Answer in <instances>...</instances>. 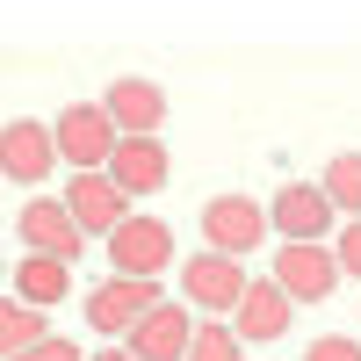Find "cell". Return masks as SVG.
<instances>
[{"label": "cell", "mask_w": 361, "mask_h": 361, "mask_svg": "<svg viewBox=\"0 0 361 361\" xmlns=\"http://www.w3.org/2000/svg\"><path fill=\"white\" fill-rule=\"evenodd\" d=\"M246 260H224V253H195V260H180V304H188L195 318H231L238 311V296H246Z\"/></svg>", "instance_id": "1"}, {"label": "cell", "mask_w": 361, "mask_h": 361, "mask_svg": "<svg viewBox=\"0 0 361 361\" xmlns=\"http://www.w3.org/2000/svg\"><path fill=\"white\" fill-rule=\"evenodd\" d=\"M102 246H109V267H116V275H130V282H159V267L173 260V231H166V217H145V209H130V217L116 224Z\"/></svg>", "instance_id": "2"}, {"label": "cell", "mask_w": 361, "mask_h": 361, "mask_svg": "<svg viewBox=\"0 0 361 361\" xmlns=\"http://www.w3.org/2000/svg\"><path fill=\"white\" fill-rule=\"evenodd\" d=\"M202 238H209V253H224V260H246L267 246V202L253 195H209L202 202Z\"/></svg>", "instance_id": "3"}, {"label": "cell", "mask_w": 361, "mask_h": 361, "mask_svg": "<svg viewBox=\"0 0 361 361\" xmlns=\"http://www.w3.org/2000/svg\"><path fill=\"white\" fill-rule=\"evenodd\" d=\"M51 145H58V159H66L73 173H102L109 152H116V123L102 116V102H73V109H58Z\"/></svg>", "instance_id": "4"}, {"label": "cell", "mask_w": 361, "mask_h": 361, "mask_svg": "<svg viewBox=\"0 0 361 361\" xmlns=\"http://www.w3.org/2000/svg\"><path fill=\"white\" fill-rule=\"evenodd\" d=\"M0 173H8L15 188H44V180L58 173L51 123H37V116H15V123H0Z\"/></svg>", "instance_id": "5"}, {"label": "cell", "mask_w": 361, "mask_h": 361, "mask_svg": "<svg viewBox=\"0 0 361 361\" xmlns=\"http://www.w3.org/2000/svg\"><path fill=\"white\" fill-rule=\"evenodd\" d=\"M267 282H275L289 304H325V296L340 289V260H333L325 238L318 246H275V275Z\"/></svg>", "instance_id": "6"}, {"label": "cell", "mask_w": 361, "mask_h": 361, "mask_svg": "<svg viewBox=\"0 0 361 361\" xmlns=\"http://www.w3.org/2000/svg\"><path fill=\"white\" fill-rule=\"evenodd\" d=\"M152 304H166V296H159V282L109 275V282H94V289H87V325H94L102 340H123V333H130V325L152 311Z\"/></svg>", "instance_id": "7"}, {"label": "cell", "mask_w": 361, "mask_h": 361, "mask_svg": "<svg viewBox=\"0 0 361 361\" xmlns=\"http://www.w3.org/2000/svg\"><path fill=\"white\" fill-rule=\"evenodd\" d=\"M267 231L282 238V246H318L325 231H333V202L318 195V180H289L267 209Z\"/></svg>", "instance_id": "8"}, {"label": "cell", "mask_w": 361, "mask_h": 361, "mask_svg": "<svg viewBox=\"0 0 361 361\" xmlns=\"http://www.w3.org/2000/svg\"><path fill=\"white\" fill-rule=\"evenodd\" d=\"M58 202L73 209V224H80V238H109L116 224L130 217V195L116 188L109 173H73V180H66V195H58Z\"/></svg>", "instance_id": "9"}, {"label": "cell", "mask_w": 361, "mask_h": 361, "mask_svg": "<svg viewBox=\"0 0 361 361\" xmlns=\"http://www.w3.org/2000/svg\"><path fill=\"white\" fill-rule=\"evenodd\" d=\"M15 231H22V246H29V253L66 260V267L87 253V238H80V224H73V209H66V202H51V195H44V202H22Z\"/></svg>", "instance_id": "10"}, {"label": "cell", "mask_w": 361, "mask_h": 361, "mask_svg": "<svg viewBox=\"0 0 361 361\" xmlns=\"http://www.w3.org/2000/svg\"><path fill=\"white\" fill-rule=\"evenodd\" d=\"M102 173H109L116 188L137 202V195H159V188H166L173 159H166V145H159V137H116V152H109V166H102Z\"/></svg>", "instance_id": "11"}, {"label": "cell", "mask_w": 361, "mask_h": 361, "mask_svg": "<svg viewBox=\"0 0 361 361\" xmlns=\"http://www.w3.org/2000/svg\"><path fill=\"white\" fill-rule=\"evenodd\" d=\"M188 333H195V311H188V304H152V311L123 333V347H130L137 361H180V354H188Z\"/></svg>", "instance_id": "12"}, {"label": "cell", "mask_w": 361, "mask_h": 361, "mask_svg": "<svg viewBox=\"0 0 361 361\" xmlns=\"http://www.w3.org/2000/svg\"><path fill=\"white\" fill-rule=\"evenodd\" d=\"M102 116L116 123V137H159L166 123V94L152 80H116L109 94H102Z\"/></svg>", "instance_id": "13"}, {"label": "cell", "mask_w": 361, "mask_h": 361, "mask_svg": "<svg viewBox=\"0 0 361 361\" xmlns=\"http://www.w3.org/2000/svg\"><path fill=\"white\" fill-rule=\"evenodd\" d=\"M224 325L238 333V347H253V340H282L289 325H296V304H289L275 282H246V296H238V311H231Z\"/></svg>", "instance_id": "14"}, {"label": "cell", "mask_w": 361, "mask_h": 361, "mask_svg": "<svg viewBox=\"0 0 361 361\" xmlns=\"http://www.w3.org/2000/svg\"><path fill=\"white\" fill-rule=\"evenodd\" d=\"M15 296L29 311H51V304H66L73 296V267L66 260H44V253H29V260H15Z\"/></svg>", "instance_id": "15"}, {"label": "cell", "mask_w": 361, "mask_h": 361, "mask_svg": "<svg viewBox=\"0 0 361 361\" xmlns=\"http://www.w3.org/2000/svg\"><path fill=\"white\" fill-rule=\"evenodd\" d=\"M318 195L340 209V217H361V152H340L333 166H325V180H318Z\"/></svg>", "instance_id": "16"}, {"label": "cell", "mask_w": 361, "mask_h": 361, "mask_svg": "<svg viewBox=\"0 0 361 361\" xmlns=\"http://www.w3.org/2000/svg\"><path fill=\"white\" fill-rule=\"evenodd\" d=\"M44 340V311H29L22 296H0V361Z\"/></svg>", "instance_id": "17"}, {"label": "cell", "mask_w": 361, "mask_h": 361, "mask_svg": "<svg viewBox=\"0 0 361 361\" xmlns=\"http://www.w3.org/2000/svg\"><path fill=\"white\" fill-rule=\"evenodd\" d=\"M180 361H246V347H238V333L224 318H195V333H188V354Z\"/></svg>", "instance_id": "18"}, {"label": "cell", "mask_w": 361, "mask_h": 361, "mask_svg": "<svg viewBox=\"0 0 361 361\" xmlns=\"http://www.w3.org/2000/svg\"><path fill=\"white\" fill-rule=\"evenodd\" d=\"M304 361H361V340L354 333H325V340L304 347Z\"/></svg>", "instance_id": "19"}, {"label": "cell", "mask_w": 361, "mask_h": 361, "mask_svg": "<svg viewBox=\"0 0 361 361\" xmlns=\"http://www.w3.org/2000/svg\"><path fill=\"white\" fill-rule=\"evenodd\" d=\"M333 260H340V275L361 282V217H347V231L333 238Z\"/></svg>", "instance_id": "20"}, {"label": "cell", "mask_w": 361, "mask_h": 361, "mask_svg": "<svg viewBox=\"0 0 361 361\" xmlns=\"http://www.w3.org/2000/svg\"><path fill=\"white\" fill-rule=\"evenodd\" d=\"M8 361H80V347H73L66 333H44L37 347H22V354H8Z\"/></svg>", "instance_id": "21"}, {"label": "cell", "mask_w": 361, "mask_h": 361, "mask_svg": "<svg viewBox=\"0 0 361 361\" xmlns=\"http://www.w3.org/2000/svg\"><path fill=\"white\" fill-rule=\"evenodd\" d=\"M94 361H137V354H130V347H102Z\"/></svg>", "instance_id": "22"}]
</instances>
